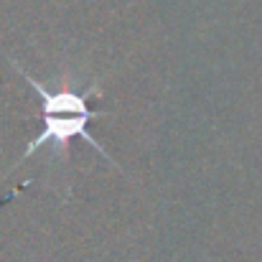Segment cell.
Here are the masks:
<instances>
[{"label": "cell", "instance_id": "obj_1", "mask_svg": "<svg viewBox=\"0 0 262 262\" xmlns=\"http://www.w3.org/2000/svg\"><path fill=\"white\" fill-rule=\"evenodd\" d=\"M15 69L28 79V84L33 87V92L41 97V120H43V130L38 133L36 140L28 143V148L23 150V158L33 156V153L41 150L43 145H56V148H61V145H67L72 138H84L97 153H102L104 158H110L107 150L87 133L89 120H92V117H102V112H94V110L87 107V94H92L94 87L84 89V92H77V89L61 84V89L51 92L49 87H43L41 82H36L28 72H23L20 67H15Z\"/></svg>", "mask_w": 262, "mask_h": 262}]
</instances>
